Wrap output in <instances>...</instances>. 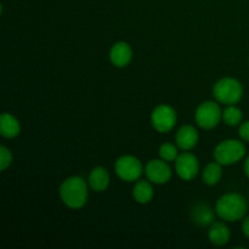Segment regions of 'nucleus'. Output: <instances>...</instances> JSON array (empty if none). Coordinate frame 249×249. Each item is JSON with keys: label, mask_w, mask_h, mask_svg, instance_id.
<instances>
[{"label": "nucleus", "mask_w": 249, "mask_h": 249, "mask_svg": "<svg viewBox=\"0 0 249 249\" xmlns=\"http://www.w3.org/2000/svg\"><path fill=\"white\" fill-rule=\"evenodd\" d=\"M60 197L63 203L72 209H79L88 201V185L80 177L66 179L60 187Z\"/></svg>", "instance_id": "1"}, {"label": "nucleus", "mask_w": 249, "mask_h": 249, "mask_svg": "<svg viewBox=\"0 0 249 249\" xmlns=\"http://www.w3.org/2000/svg\"><path fill=\"white\" fill-rule=\"evenodd\" d=\"M219 218L225 221L241 220L247 213V203L238 194H226L218 199L215 206Z\"/></svg>", "instance_id": "2"}, {"label": "nucleus", "mask_w": 249, "mask_h": 249, "mask_svg": "<svg viewBox=\"0 0 249 249\" xmlns=\"http://www.w3.org/2000/svg\"><path fill=\"white\" fill-rule=\"evenodd\" d=\"M214 97L225 105H235L242 99L243 89L238 80L233 78H223L213 88Z\"/></svg>", "instance_id": "3"}, {"label": "nucleus", "mask_w": 249, "mask_h": 249, "mask_svg": "<svg viewBox=\"0 0 249 249\" xmlns=\"http://www.w3.org/2000/svg\"><path fill=\"white\" fill-rule=\"evenodd\" d=\"M246 147L243 142L238 140H225L219 143L214 151V158L221 165H231L243 158Z\"/></svg>", "instance_id": "4"}, {"label": "nucleus", "mask_w": 249, "mask_h": 249, "mask_svg": "<svg viewBox=\"0 0 249 249\" xmlns=\"http://www.w3.org/2000/svg\"><path fill=\"white\" fill-rule=\"evenodd\" d=\"M223 113L218 104L206 101L198 106L196 111V123L203 129H213L220 122Z\"/></svg>", "instance_id": "5"}, {"label": "nucleus", "mask_w": 249, "mask_h": 249, "mask_svg": "<svg viewBox=\"0 0 249 249\" xmlns=\"http://www.w3.org/2000/svg\"><path fill=\"white\" fill-rule=\"evenodd\" d=\"M114 170L124 181H135L142 174V164L134 156H123L117 160Z\"/></svg>", "instance_id": "6"}, {"label": "nucleus", "mask_w": 249, "mask_h": 249, "mask_svg": "<svg viewBox=\"0 0 249 249\" xmlns=\"http://www.w3.org/2000/svg\"><path fill=\"white\" fill-rule=\"evenodd\" d=\"M153 128L160 133H168L177 123V112L168 105H160L156 107L151 116Z\"/></svg>", "instance_id": "7"}, {"label": "nucleus", "mask_w": 249, "mask_h": 249, "mask_svg": "<svg viewBox=\"0 0 249 249\" xmlns=\"http://www.w3.org/2000/svg\"><path fill=\"white\" fill-rule=\"evenodd\" d=\"M175 169H177L178 175L182 180H192L197 175L199 170L198 160L195 155L190 152H184L178 156L175 160Z\"/></svg>", "instance_id": "8"}, {"label": "nucleus", "mask_w": 249, "mask_h": 249, "mask_svg": "<svg viewBox=\"0 0 249 249\" xmlns=\"http://www.w3.org/2000/svg\"><path fill=\"white\" fill-rule=\"evenodd\" d=\"M146 177H147L148 181L153 182V184L162 185L169 181L170 177H172V172H170L169 165L165 163V160H152L147 163L145 168Z\"/></svg>", "instance_id": "9"}, {"label": "nucleus", "mask_w": 249, "mask_h": 249, "mask_svg": "<svg viewBox=\"0 0 249 249\" xmlns=\"http://www.w3.org/2000/svg\"><path fill=\"white\" fill-rule=\"evenodd\" d=\"M131 57H133V50H131L130 45L125 41L116 43L111 48V51H109L111 62L116 67H125V66H128L130 63Z\"/></svg>", "instance_id": "10"}, {"label": "nucleus", "mask_w": 249, "mask_h": 249, "mask_svg": "<svg viewBox=\"0 0 249 249\" xmlns=\"http://www.w3.org/2000/svg\"><path fill=\"white\" fill-rule=\"evenodd\" d=\"M175 141H177L178 147H180L181 150H192L197 145V141H198V131L196 130L195 126L190 125V124L182 125L178 130Z\"/></svg>", "instance_id": "11"}, {"label": "nucleus", "mask_w": 249, "mask_h": 249, "mask_svg": "<svg viewBox=\"0 0 249 249\" xmlns=\"http://www.w3.org/2000/svg\"><path fill=\"white\" fill-rule=\"evenodd\" d=\"M230 230L221 221H214L208 231V237L211 242L215 246H224L230 241Z\"/></svg>", "instance_id": "12"}, {"label": "nucleus", "mask_w": 249, "mask_h": 249, "mask_svg": "<svg viewBox=\"0 0 249 249\" xmlns=\"http://www.w3.org/2000/svg\"><path fill=\"white\" fill-rule=\"evenodd\" d=\"M21 131L19 122L10 113H2L0 117V134L6 139L16 138Z\"/></svg>", "instance_id": "13"}, {"label": "nucleus", "mask_w": 249, "mask_h": 249, "mask_svg": "<svg viewBox=\"0 0 249 249\" xmlns=\"http://www.w3.org/2000/svg\"><path fill=\"white\" fill-rule=\"evenodd\" d=\"M191 219L198 226H207L214 223V212L208 204L198 203L192 211Z\"/></svg>", "instance_id": "14"}, {"label": "nucleus", "mask_w": 249, "mask_h": 249, "mask_svg": "<svg viewBox=\"0 0 249 249\" xmlns=\"http://www.w3.org/2000/svg\"><path fill=\"white\" fill-rule=\"evenodd\" d=\"M109 184V174L102 167H96L91 170L89 175V186L94 191L102 192L107 189Z\"/></svg>", "instance_id": "15"}, {"label": "nucleus", "mask_w": 249, "mask_h": 249, "mask_svg": "<svg viewBox=\"0 0 249 249\" xmlns=\"http://www.w3.org/2000/svg\"><path fill=\"white\" fill-rule=\"evenodd\" d=\"M133 197L138 203L147 204L153 198V189L152 185L146 180L136 182L133 189Z\"/></svg>", "instance_id": "16"}, {"label": "nucleus", "mask_w": 249, "mask_h": 249, "mask_svg": "<svg viewBox=\"0 0 249 249\" xmlns=\"http://www.w3.org/2000/svg\"><path fill=\"white\" fill-rule=\"evenodd\" d=\"M221 177H223V169H221L220 163H209L203 170V174H202V179L206 185L209 186H213L216 185L220 181Z\"/></svg>", "instance_id": "17"}, {"label": "nucleus", "mask_w": 249, "mask_h": 249, "mask_svg": "<svg viewBox=\"0 0 249 249\" xmlns=\"http://www.w3.org/2000/svg\"><path fill=\"white\" fill-rule=\"evenodd\" d=\"M223 119L228 125L235 126L242 121V111L235 105H228L223 113Z\"/></svg>", "instance_id": "18"}, {"label": "nucleus", "mask_w": 249, "mask_h": 249, "mask_svg": "<svg viewBox=\"0 0 249 249\" xmlns=\"http://www.w3.org/2000/svg\"><path fill=\"white\" fill-rule=\"evenodd\" d=\"M160 156L165 162H173L178 158V148L173 143H163L160 148Z\"/></svg>", "instance_id": "19"}, {"label": "nucleus", "mask_w": 249, "mask_h": 249, "mask_svg": "<svg viewBox=\"0 0 249 249\" xmlns=\"http://www.w3.org/2000/svg\"><path fill=\"white\" fill-rule=\"evenodd\" d=\"M12 163V155L11 151L5 146L0 147V169L5 170L7 167H10Z\"/></svg>", "instance_id": "20"}, {"label": "nucleus", "mask_w": 249, "mask_h": 249, "mask_svg": "<svg viewBox=\"0 0 249 249\" xmlns=\"http://www.w3.org/2000/svg\"><path fill=\"white\" fill-rule=\"evenodd\" d=\"M240 136L243 140L249 142V121L245 122V123L240 126Z\"/></svg>", "instance_id": "21"}, {"label": "nucleus", "mask_w": 249, "mask_h": 249, "mask_svg": "<svg viewBox=\"0 0 249 249\" xmlns=\"http://www.w3.org/2000/svg\"><path fill=\"white\" fill-rule=\"evenodd\" d=\"M242 231L243 233H245L246 237L249 238V216L243 220V224H242Z\"/></svg>", "instance_id": "22"}, {"label": "nucleus", "mask_w": 249, "mask_h": 249, "mask_svg": "<svg viewBox=\"0 0 249 249\" xmlns=\"http://www.w3.org/2000/svg\"><path fill=\"white\" fill-rule=\"evenodd\" d=\"M245 172L246 174H247V177L249 178V156L247 160H246V163H245Z\"/></svg>", "instance_id": "23"}]
</instances>
